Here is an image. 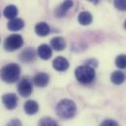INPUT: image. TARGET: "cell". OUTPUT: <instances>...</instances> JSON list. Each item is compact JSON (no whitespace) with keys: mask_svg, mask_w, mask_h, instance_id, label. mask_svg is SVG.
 Wrapping results in <instances>:
<instances>
[{"mask_svg":"<svg viewBox=\"0 0 126 126\" xmlns=\"http://www.w3.org/2000/svg\"><path fill=\"white\" fill-rule=\"evenodd\" d=\"M115 64L119 68H126V55H119L115 60Z\"/></svg>","mask_w":126,"mask_h":126,"instance_id":"ffe728a7","label":"cell"},{"mask_svg":"<svg viewBox=\"0 0 126 126\" xmlns=\"http://www.w3.org/2000/svg\"><path fill=\"white\" fill-rule=\"evenodd\" d=\"M73 5V2L72 0H64L63 3L56 9L55 11V14L58 18H63L65 16V14L67 13V11L72 7Z\"/></svg>","mask_w":126,"mask_h":126,"instance_id":"52a82bcc","label":"cell"},{"mask_svg":"<svg viewBox=\"0 0 126 126\" xmlns=\"http://www.w3.org/2000/svg\"><path fill=\"white\" fill-rule=\"evenodd\" d=\"M75 77L82 84H89L96 76L95 69L90 65H81L75 69Z\"/></svg>","mask_w":126,"mask_h":126,"instance_id":"3957f363","label":"cell"},{"mask_svg":"<svg viewBox=\"0 0 126 126\" xmlns=\"http://www.w3.org/2000/svg\"><path fill=\"white\" fill-rule=\"evenodd\" d=\"M24 44V39L20 34H12L8 36L4 42V48L7 51H16L20 49Z\"/></svg>","mask_w":126,"mask_h":126,"instance_id":"277c9868","label":"cell"},{"mask_svg":"<svg viewBox=\"0 0 126 126\" xmlns=\"http://www.w3.org/2000/svg\"><path fill=\"white\" fill-rule=\"evenodd\" d=\"M49 79H50V77H49V75L47 73H45V72H38L34 76L33 82L38 87H45V86L48 85Z\"/></svg>","mask_w":126,"mask_h":126,"instance_id":"ba28073f","label":"cell"},{"mask_svg":"<svg viewBox=\"0 0 126 126\" xmlns=\"http://www.w3.org/2000/svg\"><path fill=\"white\" fill-rule=\"evenodd\" d=\"M124 29H125V30H126V21H125V22H124Z\"/></svg>","mask_w":126,"mask_h":126,"instance_id":"d4e9b609","label":"cell"},{"mask_svg":"<svg viewBox=\"0 0 126 126\" xmlns=\"http://www.w3.org/2000/svg\"><path fill=\"white\" fill-rule=\"evenodd\" d=\"M38 126H58V123L56 120L50 117H43L39 120Z\"/></svg>","mask_w":126,"mask_h":126,"instance_id":"d6986e66","label":"cell"},{"mask_svg":"<svg viewBox=\"0 0 126 126\" xmlns=\"http://www.w3.org/2000/svg\"><path fill=\"white\" fill-rule=\"evenodd\" d=\"M77 20H78L80 25L88 26V25H90L92 23V15L89 12H87V11H83V12L79 13Z\"/></svg>","mask_w":126,"mask_h":126,"instance_id":"e0dca14e","label":"cell"},{"mask_svg":"<svg viewBox=\"0 0 126 126\" xmlns=\"http://www.w3.org/2000/svg\"><path fill=\"white\" fill-rule=\"evenodd\" d=\"M124 79H125L124 73L121 72V71H114L111 74V81H112V83H114L116 85H119V84L123 83Z\"/></svg>","mask_w":126,"mask_h":126,"instance_id":"ac0fdd59","label":"cell"},{"mask_svg":"<svg viewBox=\"0 0 126 126\" xmlns=\"http://www.w3.org/2000/svg\"><path fill=\"white\" fill-rule=\"evenodd\" d=\"M87 1H90V2H98L99 0H87Z\"/></svg>","mask_w":126,"mask_h":126,"instance_id":"cb8c5ba5","label":"cell"},{"mask_svg":"<svg viewBox=\"0 0 126 126\" xmlns=\"http://www.w3.org/2000/svg\"><path fill=\"white\" fill-rule=\"evenodd\" d=\"M25 27V23L22 19H13L11 20L8 24H7V28L12 31V32H18V31H21L23 28Z\"/></svg>","mask_w":126,"mask_h":126,"instance_id":"7c38bea8","label":"cell"},{"mask_svg":"<svg viewBox=\"0 0 126 126\" xmlns=\"http://www.w3.org/2000/svg\"><path fill=\"white\" fill-rule=\"evenodd\" d=\"M57 114L63 119L72 118L76 112V106L73 101L68 99H63L60 101L56 108Z\"/></svg>","mask_w":126,"mask_h":126,"instance_id":"6da1fadb","label":"cell"},{"mask_svg":"<svg viewBox=\"0 0 126 126\" xmlns=\"http://www.w3.org/2000/svg\"><path fill=\"white\" fill-rule=\"evenodd\" d=\"M51 46L56 51H63L66 46V43L63 37H55L51 40Z\"/></svg>","mask_w":126,"mask_h":126,"instance_id":"2e32d148","label":"cell"},{"mask_svg":"<svg viewBox=\"0 0 126 126\" xmlns=\"http://www.w3.org/2000/svg\"><path fill=\"white\" fill-rule=\"evenodd\" d=\"M35 55L36 53L32 48H27L21 53L20 59L24 63H31L35 59Z\"/></svg>","mask_w":126,"mask_h":126,"instance_id":"8fae6325","label":"cell"},{"mask_svg":"<svg viewBox=\"0 0 126 126\" xmlns=\"http://www.w3.org/2000/svg\"><path fill=\"white\" fill-rule=\"evenodd\" d=\"M7 126H22V122L19 119H13L7 124Z\"/></svg>","mask_w":126,"mask_h":126,"instance_id":"603a6c76","label":"cell"},{"mask_svg":"<svg viewBox=\"0 0 126 126\" xmlns=\"http://www.w3.org/2000/svg\"><path fill=\"white\" fill-rule=\"evenodd\" d=\"M35 33L39 36H46L50 33V27L47 23L41 22L35 26Z\"/></svg>","mask_w":126,"mask_h":126,"instance_id":"4fadbf2b","label":"cell"},{"mask_svg":"<svg viewBox=\"0 0 126 126\" xmlns=\"http://www.w3.org/2000/svg\"><path fill=\"white\" fill-rule=\"evenodd\" d=\"M24 109H25V111L30 114V115H32V114H35L37 113L38 110H39V106L38 104L35 102V101H32V100H30L28 102H26L25 106H24Z\"/></svg>","mask_w":126,"mask_h":126,"instance_id":"5bb4252c","label":"cell"},{"mask_svg":"<svg viewBox=\"0 0 126 126\" xmlns=\"http://www.w3.org/2000/svg\"><path fill=\"white\" fill-rule=\"evenodd\" d=\"M69 63L68 61L63 57H58L53 62V67L58 71H64L68 68Z\"/></svg>","mask_w":126,"mask_h":126,"instance_id":"9c48e42d","label":"cell"},{"mask_svg":"<svg viewBox=\"0 0 126 126\" xmlns=\"http://www.w3.org/2000/svg\"><path fill=\"white\" fill-rule=\"evenodd\" d=\"M114 6L120 11H126V0H114Z\"/></svg>","mask_w":126,"mask_h":126,"instance_id":"44dd1931","label":"cell"},{"mask_svg":"<svg viewBox=\"0 0 126 126\" xmlns=\"http://www.w3.org/2000/svg\"><path fill=\"white\" fill-rule=\"evenodd\" d=\"M37 54L42 60H49L52 57V49L47 44H42L37 49Z\"/></svg>","mask_w":126,"mask_h":126,"instance_id":"30bf717a","label":"cell"},{"mask_svg":"<svg viewBox=\"0 0 126 126\" xmlns=\"http://www.w3.org/2000/svg\"><path fill=\"white\" fill-rule=\"evenodd\" d=\"M2 102L6 107V109L14 110L18 105V98L14 93H8L2 97Z\"/></svg>","mask_w":126,"mask_h":126,"instance_id":"8992f818","label":"cell"},{"mask_svg":"<svg viewBox=\"0 0 126 126\" xmlns=\"http://www.w3.org/2000/svg\"><path fill=\"white\" fill-rule=\"evenodd\" d=\"M32 84L28 78H24L18 86V91L23 97H29L32 93Z\"/></svg>","mask_w":126,"mask_h":126,"instance_id":"5b68a950","label":"cell"},{"mask_svg":"<svg viewBox=\"0 0 126 126\" xmlns=\"http://www.w3.org/2000/svg\"><path fill=\"white\" fill-rule=\"evenodd\" d=\"M101 126H118L117 122L112 120V119H107L104 122H102Z\"/></svg>","mask_w":126,"mask_h":126,"instance_id":"7402d4cb","label":"cell"},{"mask_svg":"<svg viewBox=\"0 0 126 126\" xmlns=\"http://www.w3.org/2000/svg\"><path fill=\"white\" fill-rule=\"evenodd\" d=\"M21 74V67L17 63H8L0 70V78L6 83L16 82Z\"/></svg>","mask_w":126,"mask_h":126,"instance_id":"7a4b0ae2","label":"cell"},{"mask_svg":"<svg viewBox=\"0 0 126 126\" xmlns=\"http://www.w3.org/2000/svg\"><path fill=\"white\" fill-rule=\"evenodd\" d=\"M18 13H19L18 8L15 5H8L3 11L4 17L7 19H10V20L16 19V17L18 16Z\"/></svg>","mask_w":126,"mask_h":126,"instance_id":"9a60e30c","label":"cell"}]
</instances>
